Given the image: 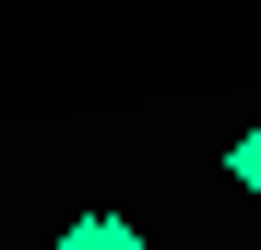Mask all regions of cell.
Segmentation results:
<instances>
[{"mask_svg": "<svg viewBox=\"0 0 261 250\" xmlns=\"http://www.w3.org/2000/svg\"><path fill=\"white\" fill-rule=\"evenodd\" d=\"M60 250H143V226H130V215H107V202H95V215H71V226H60Z\"/></svg>", "mask_w": 261, "mask_h": 250, "instance_id": "6da1fadb", "label": "cell"}, {"mask_svg": "<svg viewBox=\"0 0 261 250\" xmlns=\"http://www.w3.org/2000/svg\"><path fill=\"white\" fill-rule=\"evenodd\" d=\"M226 179H238V191H249V202H261V119H249V131H238V143H226Z\"/></svg>", "mask_w": 261, "mask_h": 250, "instance_id": "7a4b0ae2", "label": "cell"}]
</instances>
